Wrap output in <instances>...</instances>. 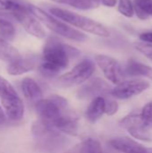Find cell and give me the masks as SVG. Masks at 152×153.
<instances>
[{"label":"cell","mask_w":152,"mask_h":153,"mask_svg":"<svg viewBox=\"0 0 152 153\" xmlns=\"http://www.w3.org/2000/svg\"><path fill=\"white\" fill-rule=\"evenodd\" d=\"M134 4V13L137 15V17L139 18V19H141V20H147V19H149L150 18V16L148 15V13L142 8V7H140L138 4Z\"/></svg>","instance_id":"83f0119b"},{"label":"cell","mask_w":152,"mask_h":153,"mask_svg":"<svg viewBox=\"0 0 152 153\" xmlns=\"http://www.w3.org/2000/svg\"><path fill=\"white\" fill-rule=\"evenodd\" d=\"M0 99L4 108V113L10 120L19 121L22 118L24 105L11 83L0 92Z\"/></svg>","instance_id":"ba28073f"},{"label":"cell","mask_w":152,"mask_h":153,"mask_svg":"<svg viewBox=\"0 0 152 153\" xmlns=\"http://www.w3.org/2000/svg\"><path fill=\"white\" fill-rule=\"evenodd\" d=\"M112 90H109V85L101 80L100 78H94L87 82L80 91L79 97L87 99V98H96L102 96L108 92H111ZM103 97V96H102Z\"/></svg>","instance_id":"7c38bea8"},{"label":"cell","mask_w":152,"mask_h":153,"mask_svg":"<svg viewBox=\"0 0 152 153\" xmlns=\"http://www.w3.org/2000/svg\"><path fill=\"white\" fill-rule=\"evenodd\" d=\"M109 144L121 153H149L142 144L128 137H116L109 141Z\"/></svg>","instance_id":"4fadbf2b"},{"label":"cell","mask_w":152,"mask_h":153,"mask_svg":"<svg viewBox=\"0 0 152 153\" xmlns=\"http://www.w3.org/2000/svg\"><path fill=\"white\" fill-rule=\"evenodd\" d=\"M95 62L104 76L112 83L117 85L125 81V73L122 65L114 57L100 54L95 56Z\"/></svg>","instance_id":"9c48e42d"},{"label":"cell","mask_w":152,"mask_h":153,"mask_svg":"<svg viewBox=\"0 0 152 153\" xmlns=\"http://www.w3.org/2000/svg\"><path fill=\"white\" fill-rule=\"evenodd\" d=\"M80 153H103L101 143L93 138H86L79 146Z\"/></svg>","instance_id":"7402d4cb"},{"label":"cell","mask_w":152,"mask_h":153,"mask_svg":"<svg viewBox=\"0 0 152 153\" xmlns=\"http://www.w3.org/2000/svg\"><path fill=\"white\" fill-rule=\"evenodd\" d=\"M21 89L24 97L30 102L37 103L43 98V91L36 81L30 77H25L21 82Z\"/></svg>","instance_id":"9a60e30c"},{"label":"cell","mask_w":152,"mask_h":153,"mask_svg":"<svg viewBox=\"0 0 152 153\" xmlns=\"http://www.w3.org/2000/svg\"><path fill=\"white\" fill-rule=\"evenodd\" d=\"M118 12L122 15L127 18H131L134 14V4L131 0H119Z\"/></svg>","instance_id":"603a6c76"},{"label":"cell","mask_w":152,"mask_h":153,"mask_svg":"<svg viewBox=\"0 0 152 153\" xmlns=\"http://www.w3.org/2000/svg\"><path fill=\"white\" fill-rule=\"evenodd\" d=\"M105 98V97H104ZM118 104L112 99L105 98V113L108 116H113L118 111Z\"/></svg>","instance_id":"484cf974"},{"label":"cell","mask_w":152,"mask_h":153,"mask_svg":"<svg viewBox=\"0 0 152 153\" xmlns=\"http://www.w3.org/2000/svg\"><path fill=\"white\" fill-rule=\"evenodd\" d=\"M148 152H149V153H152V148H149L148 149Z\"/></svg>","instance_id":"d6a6232c"},{"label":"cell","mask_w":152,"mask_h":153,"mask_svg":"<svg viewBox=\"0 0 152 153\" xmlns=\"http://www.w3.org/2000/svg\"><path fill=\"white\" fill-rule=\"evenodd\" d=\"M140 39L142 42L146 43H151L152 44V31H147V32H142L139 36Z\"/></svg>","instance_id":"f1b7e54d"},{"label":"cell","mask_w":152,"mask_h":153,"mask_svg":"<svg viewBox=\"0 0 152 153\" xmlns=\"http://www.w3.org/2000/svg\"><path fill=\"white\" fill-rule=\"evenodd\" d=\"M15 35L16 30L12 22L0 17V38L5 40H13Z\"/></svg>","instance_id":"44dd1931"},{"label":"cell","mask_w":152,"mask_h":153,"mask_svg":"<svg viewBox=\"0 0 152 153\" xmlns=\"http://www.w3.org/2000/svg\"><path fill=\"white\" fill-rule=\"evenodd\" d=\"M52 126L56 129L58 132H62L64 134L75 136L78 131V123L77 118L74 117L73 115L67 113L56 120Z\"/></svg>","instance_id":"2e32d148"},{"label":"cell","mask_w":152,"mask_h":153,"mask_svg":"<svg viewBox=\"0 0 152 153\" xmlns=\"http://www.w3.org/2000/svg\"><path fill=\"white\" fill-rule=\"evenodd\" d=\"M120 125L123 128L127 130L129 134L135 139L142 141H151V136L148 133V130L142 124L141 113H132L125 117Z\"/></svg>","instance_id":"8fae6325"},{"label":"cell","mask_w":152,"mask_h":153,"mask_svg":"<svg viewBox=\"0 0 152 153\" xmlns=\"http://www.w3.org/2000/svg\"><path fill=\"white\" fill-rule=\"evenodd\" d=\"M37 65L35 56H21L19 59L8 64L6 71L10 75H21L33 70Z\"/></svg>","instance_id":"5bb4252c"},{"label":"cell","mask_w":152,"mask_h":153,"mask_svg":"<svg viewBox=\"0 0 152 153\" xmlns=\"http://www.w3.org/2000/svg\"><path fill=\"white\" fill-rule=\"evenodd\" d=\"M141 117L142 124L147 130L152 128V101L144 106L141 112Z\"/></svg>","instance_id":"cb8c5ba5"},{"label":"cell","mask_w":152,"mask_h":153,"mask_svg":"<svg viewBox=\"0 0 152 153\" xmlns=\"http://www.w3.org/2000/svg\"><path fill=\"white\" fill-rule=\"evenodd\" d=\"M134 4L142 7L150 17H152V0H134Z\"/></svg>","instance_id":"4316f807"},{"label":"cell","mask_w":152,"mask_h":153,"mask_svg":"<svg viewBox=\"0 0 152 153\" xmlns=\"http://www.w3.org/2000/svg\"><path fill=\"white\" fill-rule=\"evenodd\" d=\"M31 133L38 146L47 152L57 149L63 139L56 129L41 119L37 120L32 124Z\"/></svg>","instance_id":"8992f818"},{"label":"cell","mask_w":152,"mask_h":153,"mask_svg":"<svg viewBox=\"0 0 152 153\" xmlns=\"http://www.w3.org/2000/svg\"><path fill=\"white\" fill-rule=\"evenodd\" d=\"M21 56V54L13 46L7 42V40L0 38V60L10 64Z\"/></svg>","instance_id":"d6986e66"},{"label":"cell","mask_w":152,"mask_h":153,"mask_svg":"<svg viewBox=\"0 0 152 153\" xmlns=\"http://www.w3.org/2000/svg\"><path fill=\"white\" fill-rule=\"evenodd\" d=\"M99 4L107 7H114L117 4V0H97Z\"/></svg>","instance_id":"f546056e"},{"label":"cell","mask_w":152,"mask_h":153,"mask_svg":"<svg viewBox=\"0 0 152 153\" xmlns=\"http://www.w3.org/2000/svg\"><path fill=\"white\" fill-rule=\"evenodd\" d=\"M79 55L80 51L77 48L51 36L46 40L43 47V61L39 64V72L45 77H54L68 66L70 58Z\"/></svg>","instance_id":"6da1fadb"},{"label":"cell","mask_w":152,"mask_h":153,"mask_svg":"<svg viewBox=\"0 0 152 153\" xmlns=\"http://www.w3.org/2000/svg\"><path fill=\"white\" fill-rule=\"evenodd\" d=\"M36 111L41 120L52 126L56 120L67 114V100L59 95H51L35 103Z\"/></svg>","instance_id":"5b68a950"},{"label":"cell","mask_w":152,"mask_h":153,"mask_svg":"<svg viewBox=\"0 0 152 153\" xmlns=\"http://www.w3.org/2000/svg\"><path fill=\"white\" fill-rule=\"evenodd\" d=\"M126 72L132 76H145L152 81V67L137 62L133 59L128 61L126 65Z\"/></svg>","instance_id":"ac0fdd59"},{"label":"cell","mask_w":152,"mask_h":153,"mask_svg":"<svg viewBox=\"0 0 152 153\" xmlns=\"http://www.w3.org/2000/svg\"><path fill=\"white\" fill-rule=\"evenodd\" d=\"M6 115L4 112V110L2 109V108L0 107V125H4L6 122Z\"/></svg>","instance_id":"4dcf8cb0"},{"label":"cell","mask_w":152,"mask_h":153,"mask_svg":"<svg viewBox=\"0 0 152 153\" xmlns=\"http://www.w3.org/2000/svg\"><path fill=\"white\" fill-rule=\"evenodd\" d=\"M49 12L52 15L64 21L65 22L79 28L82 30H85L89 33L105 38L110 35V31L108 27L87 16L59 7H51L49 8Z\"/></svg>","instance_id":"3957f363"},{"label":"cell","mask_w":152,"mask_h":153,"mask_svg":"<svg viewBox=\"0 0 152 153\" xmlns=\"http://www.w3.org/2000/svg\"><path fill=\"white\" fill-rule=\"evenodd\" d=\"M7 6H6V3L4 0H0V10H6Z\"/></svg>","instance_id":"1f68e13d"},{"label":"cell","mask_w":152,"mask_h":153,"mask_svg":"<svg viewBox=\"0 0 152 153\" xmlns=\"http://www.w3.org/2000/svg\"><path fill=\"white\" fill-rule=\"evenodd\" d=\"M8 11L11 12L13 18L19 22L22 28L31 36L38 39H44L46 31L41 22L32 14L30 10L29 3L23 0H4Z\"/></svg>","instance_id":"7a4b0ae2"},{"label":"cell","mask_w":152,"mask_h":153,"mask_svg":"<svg viewBox=\"0 0 152 153\" xmlns=\"http://www.w3.org/2000/svg\"></svg>","instance_id":"836d02e7"},{"label":"cell","mask_w":152,"mask_h":153,"mask_svg":"<svg viewBox=\"0 0 152 153\" xmlns=\"http://www.w3.org/2000/svg\"><path fill=\"white\" fill-rule=\"evenodd\" d=\"M149 87V82L143 79H131L117 84L112 89L110 94L116 99L127 100L142 93Z\"/></svg>","instance_id":"30bf717a"},{"label":"cell","mask_w":152,"mask_h":153,"mask_svg":"<svg viewBox=\"0 0 152 153\" xmlns=\"http://www.w3.org/2000/svg\"><path fill=\"white\" fill-rule=\"evenodd\" d=\"M105 113V98L102 96L92 99L86 110V117L90 123L97 122Z\"/></svg>","instance_id":"e0dca14e"},{"label":"cell","mask_w":152,"mask_h":153,"mask_svg":"<svg viewBox=\"0 0 152 153\" xmlns=\"http://www.w3.org/2000/svg\"><path fill=\"white\" fill-rule=\"evenodd\" d=\"M52 2L70 5L73 8L80 10H90L99 6V3L97 0H50Z\"/></svg>","instance_id":"ffe728a7"},{"label":"cell","mask_w":152,"mask_h":153,"mask_svg":"<svg viewBox=\"0 0 152 153\" xmlns=\"http://www.w3.org/2000/svg\"><path fill=\"white\" fill-rule=\"evenodd\" d=\"M134 48L137 51L152 61V44L146 42H137L134 44Z\"/></svg>","instance_id":"d4e9b609"},{"label":"cell","mask_w":152,"mask_h":153,"mask_svg":"<svg viewBox=\"0 0 152 153\" xmlns=\"http://www.w3.org/2000/svg\"><path fill=\"white\" fill-rule=\"evenodd\" d=\"M95 71V64L90 59H84L72 70L62 74L57 79V84L64 88L78 86L87 82Z\"/></svg>","instance_id":"52a82bcc"},{"label":"cell","mask_w":152,"mask_h":153,"mask_svg":"<svg viewBox=\"0 0 152 153\" xmlns=\"http://www.w3.org/2000/svg\"><path fill=\"white\" fill-rule=\"evenodd\" d=\"M30 10L32 13V14L41 23H43L47 29H49L56 34L73 41L83 42L84 40H86L87 36L84 33H82V31L76 29H73L66 22L47 13L43 9L36 5L30 4Z\"/></svg>","instance_id":"277c9868"}]
</instances>
